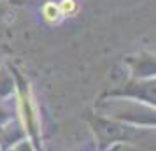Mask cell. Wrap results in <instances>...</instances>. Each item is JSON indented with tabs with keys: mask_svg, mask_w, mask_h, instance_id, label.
Masks as SVG:
<instances>
[{
	"mask_svg": "<svg viewBox=\"0 0 156 151\" xmlns=\"http://www.w3.org/2000/svg\"><path fill=\"white\" fill-rule=\"evenodd\" d=\"M42 16L48 23H58L60 21L62 14H60V9H58L56 2H46L42 5Z\"/></svg>",
	"mask_w": 156,
	"mask_h": 151,
	"instance_id": "6da1fadb",
	"label": "cell"
},
{
	"mask_svg": "<svg viewBox=\"0 0 156 151\" xmlns=\"http://www.w3.org/2000/svg\"><path fill=\"white\" fill-rule=\"evenodd\" d=\"M58 9H60L62 16H72L77 13V4H76V0H62V2H58Z\"/></svg>",
	"mask_w": 156,
	"mask_h": 151,
	"instance_id": "7a4b0ae2",
	"label": "cell"
},
{
	"mask_svg": "<svg viewBox=\"0 0 156 151\" xmlns=\"http://www.w3.org/2000/svg\"><path fill=\"white\" fill-rule=\"evenodd\" d=\"M93 151H100V149H93Z\"/></svg>",
	"mask_w": 156,
	"mask_h": 151,
	"instance_id": "3957f363",
	"label": "cell"
}]
</instances>
